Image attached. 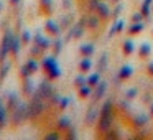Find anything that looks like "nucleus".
I'll use <instances>...</instances> for the list:
<instances>
[{
    "label": "nucleus",
    "instance_id": "obj_1",
    "mask_svg": "<svg viewBox=\"0 0 153 140\" xmlns=\"http://www.w3.org/2000/svg\"><path fill=\"white\" fill-rule=\"evenodd\" d=\"M114 120H115V115H114V102L110 99H107L105 102L100 106V115L99 120L96 124V132L97 135H105L114 125Z\"/></svg>",
    "mask_w": 153,
    "mask_h": 140
},
{
    "label": "nucleus",
    "instance_id": "obj_2",
    "mask_svg": "<svg viewBox=\"0 0 153 140\" xmlns=\"http://www.w3.org/2000/svg\"><path fill=\"white\" fill-rule=\"evenodd\" d=\"M46 107H48L46 99H43V97L35 91L33 96H31V101L28 102V114H30V119H38L40 115H43L45 110H46Z\"/></svg>",
    "mask_w": 153,
    "mask_h": 140
},
{
    "label": "nucleus",
    "instance_id": "obj_3",
    "mask_svg": "<svg viewBox=\"0 0 153 140\" xmlns=\"http://www.w3.org/2000/svg\"><path fill=\"white\" fill-rule=\"evenodd\" d=\"M41 68H43L45 71H46L48 74V79L53 81V79H58V77L61 76V69H59V64H58L56 61V56H46L43 60V63H41Z\"/></svg>",
    "mask_w": 153,
    "mask_h": 140
},
{
    "label": "nucleus",
    "instance_id": "obj_4",
    "mask_svg": "<svg viewBox=\"0 0 153 140\" xmlns=\"http://www.w3.org/2000/svg\"><path fill=\"white\" fill-rule=\"evenodd\" d=\"M27 119H30L28 104L27 102H20L13 110H12V124H13V125H22Z\"/></svg>",
    "mask_w": 153,
    "mask_h": 140
},
{
    "label": "nucleus",
    "instance_id": "obj_5",
    "mask_svg": "<svg viewBox=\"0 0 153 140\" xmlns=\"http://www.w3.org/2000/svg\"><path fill=\"white\" fill-rule=\"evenodd\" d=\"M12 36H13V30L12 28H7L2 36V41H0V61H5L10 53V43H12Z\"/></svg>",
    "mask_w": 153,
    "mask_h": 140
},
{
    "label": "nucleus",
    "instance_id": "obj_6",
    "mask_svg": "<svg viewBox=\"0 0 153 140\" xmlns=\"http://www.w3.org/2000/svg\"><path fill=\"white\" fill-rule=\"evenodd\" d=\"M99 115H100V107H97L96 102H92V106L86 110V117H84V124L87 127H92L97 124L99 120Z\"/></svg>",
    "mask_w": 153,
    "mask_h": 140
},
{
    "label": "nucleus",
    "instance_id": "obj_7",
    "mask_svg": "<svg viewBox=\"0 0 153 140\" xmlns=\"http://www.w3.org/2000/svg\"><path fill=\"white\" fill-rule=\"evenodd\" d=\"M36 92L40 94V96L43 97V99H46V101H48L54 92H56V91H54V86L50 83V79H45V81H41V83L36 86Z\"/></svg>",
    "mask_w": 153,
    "mask_h": 140
},
{
    "label": "nucleus",
    "instance_id": "obj_8",
    "mask_svg": "<svg viewBox=\"0 0 153 140\" xmlns=\"http://www.w3.org/2000/svg\"><path fill=\"white\" fill-rule=\"evenodd\" d=\"M84 20H86V28H91V30H99L102 23V18L96 12H89L87 15H84Z\"/></svg>",
    "mask_w": 153,
    "mask_h": 140
},
{
    "label": "nucleus",
    "instance_id": "obj_9",
    "mask_svg": "<svg viewBox=\"0 0 153 140\" xmlns=\"http://www.w3.org/2000/svg\"><path fill=\"white\" fill-rule=\"evenodd\" d=\"M94 12H96L102 20H109V18L112 17V10H110L109 4L104 2V0H100L99 4H97V7H96V10H94Z\"/></svg>",
    "mask_w": 153,
    "mask_h": 140
},
{
    "label": "nucleus",
    "instance_id": "obj_10",
    "mask_svg": "<svg viewBox=\"0 0 153 140\" xmlns=\"http://www.w3.org/2000/svg\"><path fill=\"white\" fill-rule=\"evenodd\" d=\"M107 87H109V84H107V81H102V79H100V83L97 84V86L94 87V91H92V94H94L92 101H94V102H97L99 99H102V97L105 96V92H107Z\"/></svg>",
    "mask_w": 153,
    "mask_h": 140
},
{
    "label": "nucleus",
    "instance_id": "obj_11",
    "mask_svg": "<svg viewBox=\"0 0 153 140\" xmlns=\"http://www.w3.org/2000/svg\"><path fill=\"white\" fill-rule=\"evenodd\" d=\"M33 43L40 45V46L43 48V50H48V48H51V46H53V41H51L50 38L43 36L40 30H38L36 33H35V36H33Z\"/></svg>",
    "mask_w": 153,
    "mask_h": 140
},
{
    "label": "nucleus",
    "instance_id": "obj_12",
    "mask_svg": "<svg viewBox=\"0 0 153 140\" xmlns=\"http://www.w3.org/2000/svg\"><path fill=\"white\" fill-rule=\"evenodd\" d=\"M45 28H46V31L50 35H53V36H58V35L61 33V30H63V28H61V25L58 23V22H54V20H46V23H45Z\"/></svg>",
    "mask_w": 153,
    "mask_h": 140
},
{
    "label": "nucleus",
    "instance_id": "obj_13",
    "mask_svg": "<svg viewBox=\"0 0 153 140\" xmlns=\"http://www.w3.org/2000/svg\"><path fill=\"white\" fill-rule=\"evenodd\" d=\"M20 102H22V99H20V96H18L17 92L10 91V92L7 94V107H8V110H10V112H12V110H13Z\"/></svg>",
    "mask_w": 153,
    "mask_h": 140
},
{
    "label": "nucleus",
    "instance_id": "obj_14",
    "mask_svg": "<svg viewBox=\"0 0 153 140\" xmlns=\"http://www.w3.org/2000/svg\"><path fill=\"white\" fill-rule=\"evenodd\" d=\"M8 124V107L5 106L4 99L0 97V129H4Z\"/></svg>",
    "mask_w": 153,
    "mask_h": 140
},
{
    "label": "nucleus",
    "instance_id": "obj_15",
    "mask_svg": "<svg viewBox=\"0 0 153 140\" xmlns=\"http://www.w3.org/2000/svg\"><path fill=\"white\" fill-rule=\"evenodd\" d=\"M20 48H22V38L13 33V36H12V43H10V53L13 54V58H17L18 54H20Z\"/></svg>",
    "mask_w": 153,
    "mask_h": 140
},
{
    "label": "nucleus",
    "instance_id": "obj_16",
    "mask_svg": "<svg viewBox=\"0 0 153 140\" xmlns=\"http://www.w3.org/2000/svg\"><path fill=\"white\" fill-rule=\"evenodd\" d=\"M132 74H133V68L130 66V64H123V66L120 68L117 76L120 77V81H128L130 77H132Z\"/></svg>",
    "mask_w": 153,
    "mask_h": 140
},
{
    "label": "nucleus",
    "instance_id": "obj_17",
    "mask_svg": "<svg viewBox=\"0 0 153 140\" xmlns=\"http://www.w3.org/2000/svg\"><path fill=\"white\" fill-rule=\"evenodd\" d=\"M148 120H150V117L146 115V114L138 112V114H135V117H133V125L138 127V129H142V127H145L146 124H148Z\"/></svg>",
    "mask_w": 153,
    "mask_h": 140
},
{
    "label": "nucleus",
    "instance_id": "obj_18",
    "mask_svg": "<svg viewBox=\"0 0 153 140\" xmlns=\"http://www.w3.org/2000/svg\"><path fill=\"white\" fill-rule=\"evenodd\" d=\"M22 89H23V94L33 96V92L36 89H35V84H33V81H31V77H23V86H22Z\"/></svg>",
    "mask_w": 153,
    "mask_h": 140
},
{
    "label": "nucleus",
    "instance_id": "obj_19",
    "mask_svg": "<svg viewBox=\"0 0 153 140\" xmlns=\"http://www.w3.org/2000/svg\"><path fill=\"white\" fill-rule=\"evenodd\" d=\"M94 51H96L94 43H82V45L79 46V53L82 54V56H92Z\"/></svg>",
    "mask_w": 153,
    "mask_h": 140
},
{
    "label": "nucleus",
    "instance_id": "obj_20",
    "mask_svg": "<svg viewBox=\"0 0 153 140\" xmlns=\"http://www.w3.org/2000/svg\"><path fill=\"white\" fill-rule=\"evenodd\" d=\"M107 66H109V53H102L99 58V61H97V71H99V73H104V71L107 69Z\"/></svg>",
    "mask_w": 153,
    "mask_h": 140
},
{
    "label": "nucleus",
    "instance_id": "obj_21",
    "mask_svg": "<svg viewBox=\"0 0 153 140\" xmlns=\"http://www.w3.org/2000/svg\"><path fill=\"white\" fill-rule=\"evenodd\" d=\"M69 127H71V119L68 115L58 119V130H59V132H66Z\"/></svg>",
    "mask_w": 153,
    "mask_h": 140
},
{
    "label": "nucleus",
    "instance_id": "obj_22",
    "mask_svg": "<svg viewBox=\"0 0 153 140\" xmlns=\"http://www.w3.org/2000/svg\"><path fill=\"white\" fill-rule=\"evenodd\" d=\"M40 8L43 13H53V0H40Z\"/></svg>",
    "mask_w": 153,
    "mask_h": 140
},
{
    "label": "nucleus",
    "instance_id": "obj_23",
    "mask_svg": "<svg viewBox=\"0 0 153 140\" xmlns=\"http://www.w3.org/2000/svg\"><path fill=\"white\" fill-rule=\"evenodd\" d=\"M138 54H140V58H146V56H150L152 54V45L150 43H142L138 46Z\"/></svg>",
    "mask_w": 153,
    "mask_h": 140
},
{
    "label": "nucleus",
    "instance_id": "obj_24",
    "mask_svg": "<svg viewBox=\"0 0 153 140\" xmlns=\"http://www.w3.org/2000/svg\"><path fill=\"white\" fill-rule=\"evenodd\" d=\"M152 5H153V0H143L140 12L143 13V17H145V18H148L150 13H152Z\"/></svg>",
    "mask_w": 153,
    "mask_h": 140
},
{
    "label": "nucleus",
    "instance_id": "obj_25",
    "mask_svg": "<svg viewBox=\"0 0 153 140\" xmlns=\"http://www.w3.org/2000/svg\"><path fill=\"white\" fill-rule=\"evenodd\" d=\"M92 91H94L92 86H89V84H84V86L79 87V97H81V99H87V97H91Z\"/></svg>",
    "mask_w": 153,
    "mask_h": 140
},
{
    "label": "nucleus",
    "instance_id": "obj_26",
    "mask_svg": "<svg viewBox=\"0 0 153 140\" xmlns=\"http://www.w3.org/2000/svg\"><path fill=\"white\" fill-rule=\"evenodd\" d=\"M91 68H92L91 56H84L82 60H81V63H79V69L82 71V73H87V71H91Z\"/></svg>",
    "mask_w": 153,
    "mask_h": 140
},
{
    "label": "nucleus",
    "instance_id": "obj_27",
    "mask_svg": "<svg viewBox=\"0 0 153 140\" xmlns=\"http://www.w3.org/2000/svg\"><path fill=\"white\" fill-rule=\"evenodd\" d=\"M133 50H135V45H133L132 40H125V41H123L122 51H123V54H125V56H130V54L133 53Z\"/></svg>",
    "mask_w": 153,
    "mask_h": 140
},
{
    "label": "nucleus",
    "instance_id": "obj_28",
    "mask_svg": "<svg viewBox=\"0 0 153 140\" xmlns=\"http://www.w3.org/2000/svg\"><path fill=\"white\" fill-rule=\"evenodd\" d=\"M143 31V22H133L132 27L128 28V35H138Z\"/></svg>",
    "mask_w": 153,
    "mask_h": 140
},
{
    "label": "nucleus",
    "instance_id": "obj_29",
    "mask_svg": "<svg viewBox=\"0 0 153 140\" xmlns=\"http://www.w3.org/2000/svg\"><path fill=\"white\" fill-rule=\"evenodd\" d=\"M73 20H74V17L71 13H68V15H64L63 18H61V22H59V25H61V28L63 30H66V28H69V27H73Z\"/></svg>",
    "mask_w": 153,
    "mask_h": 140
},
{
    "label": "nucleus",
    "instance_id": "obj_30",
    "mask_svg": "<svg viewBox=\"0 0 153 140\" xmlns=\"http://www.w3.org/2000/svg\"><path fill=\"white\" fill-rule=\"evenodd\" d=\"M25 66L28 68V69L31 71V74L33 73H36L38 69H40V63H38L35 58H30V60H27V63H25Z\"/></svg>",
    "mask_w": 153,
    "mask_h": 140
},
{
    "label": "nucleus",
    "instance_id": "obj_31",
    "mask_svg": "<svg viewBox=\"0 0 153 140\" xmlns=\"http://www.w3.org/2000/svg\"><path fill=\"white\" fill-rule=\"evenodd\" d=\"M99 83H100V73H99V71H97V73H92L89 77H87V84L92 86V87H96Z\"/></svg>",
    "mask_w": 153,
    "mask_h": 140
},
{
    "label": "nucleus",
    "instance_id": "obj_32",
    "mask_svg": "<svg viewBox=\"0 0 153 140\" xmlns=\"http://www.w3.org/2000/svg\"><path fill=\"white\" fill-rule=\"evenodd\" d=\"M8 71H10V63H8V61H5V63L2 64V68H0V84H2V81L7 77Z\"/></svg>",
    "mask_w": 153,
    "mask_h": 140
},
{
    "label": "nucleus",
    "instance_id": "obj_33",
    "mask_svg": "<svg viewBox=\"0 0 153 140\" xmlns=\"http://www.w3.org/2000/svg\"><path fill=\"white\" fill-rule=\"evenodd\" d=\"M20 38H22V43H23V45H28V43L33 41V36H31V31L30 30H23V31H22V35H20Z\"/></svg>",
    "mask_w": 153,
    "mask_h": 140
},
{
    "label": "nucleus",
    "instance_id": "obj_34",
    "mask_svg": "<svg viewBox=\"0 0 153 140\" xmlns=\"http://www.w3.org/2000/svg\"><path fill=\"white\" fill-rule=\"evenodd\" d=\"M63 45H64V41L59 40V38L53 41V54H54V56H58V54L61 53V50H63Z\"/></svg>",
    "mask_w": 153,
    "mask_h": 140
},
{
    "label": "nucleus",
    "instance_id": "obj_35",
    "mask_svg": "<svg viewBox=\"0 0 153 140\" xmlns=\"http://www.w3.org/2000/svg\"><path fill=\"white\" fill-rule=\"evenodd\" d=\"M137 96H138V89H137V87H130V89L125 91V99H127V101L135 99Z\"/></svg>",
    "mask_w": 153,
    "mask_h": 140
},
{
    "label": "nucleus",
    "instance_id": "obj_36",
    "mask_svg": "<svg viewBox=\"0 0 153 140\" xmlns=\"http://www.w3.org/2000/svg\"><path fill=\"white\" fill-rule=\"evenodd\" d=\"M84 84H87V77L82 76V74H79V76H76V79H74V86L79 89L81 86H84Z\"/></svg>",
    "mask_w": 153,
    "mask_h": 140
},
{
    "label": "nucleus",
    "instance_id": "obj_37",
    "mask_svg": "<svg viewBox=\"0 0 153 140\" xmlns=\"http://www.w3.org/2000/svg\"><path fill=\"white\" fill-rule=\"evenodd\" d=\"M43 51H45V50H43V48L40 46V45H36V43H35L33 46H31L30 53L33 54V56H41V54H43Z\"/></svg>",
    "mask_w": 153,
    "mask_h": 140
},
{
    "label": "nucleus",
    "instance_id": "obj_38",
    "mask_svg": "<svg viewBox=\"0 0 153 140\" xmlns=\"http://www.w3.org/2000/svg\"><path fill=\"white\" fill-rule=\"evenodd\" d=\"M69 104H71L69 97H61V101H59V104H58V106H59L61 110H64V109H68V106H69Z\"/></svg>",
    "mask_w": 153,
    "mask_h": 140
},
{
    "label": "nucleus",
    "instance_id": "obj_39",
    "mask_svg": "<svg viewBox=\"0 0 153 140\" xmlns=\"http://www.w3.org/2000/svg\"><path fill=\"white\" fill-rule=\"evenodd\" d=\"M99 2H100V0H87V4H86V5H87V10H89V12H94Z\"/></svg>",
    "mask_w": 153,
    "mask_h": 140
},
{
    "label": "nucleus",
    "instance_id": "obj_40",
    "mask_svg": "<svg viewBox=\"0 0 153 140\" xmlns=\"http://www.w3.org/2000/svg\"><path fill=\"white\" fill-rule=\"evenodd\" d=\"M59 130H56V132H50L48 135H45V139L46 140H59Z\"/></svg>",
    "mask_w": 153,
    "mask_h": 140
},
{
    "label": "nucleus",
    "instance_id": "obj_41",
    "mask_svg": "<svg viewBox=\"0 0 153 140\" xmlns=\"http://www.w3.org/2000/svg\"><path fill=\"white\" fill-rule=\"evenodd\" d=\"M123 10V5L122 4H117V7L112 10V18H119V15H120V12Z\"/></svg>",
    "mask_w": 153,
    "mask_h": 140
},
{
    "label": "nucleus",
    "instance_id": "obj_42",
    "mask_svg": "<svg viewBox=\"0 0 153 140\" xmlns=\"http://www.w3.org/2000/svg\"><path fill=\"white\" fill-rule=\"evenodd\" d=\"M66 139L68 140H71V139H77V135H76V129H74V127H69V129L66 130Z\"/></svg>",
    "mask_w": 153,
    "mask_h": 140
},
{
    "label": "nucleus",
    "instance_id": "obj_43",
    "mask_svg": "<svg viewBox=\"0 0 153 140\" xmlns=\"http://www.w3.org/2000/svg\"><path fill=\"white\" fill-rule=\"evenodd\" d=\"M20 76H22V77H30V76H31V71L28 69V68L25 66V64L20 68Z\"/></svg>",
    "mask_w": 153,
    "mask_h": 140
},
{
    "label": "nucleus",
    "instance_id": "obj_44",
    "mask_svg": "<svg viewBox=\"0 0 153 140\" xmlns=\"http://www.w3.org/2000/svg\"><path fill=\"white\" fill-rule=\"evenodd\" d=\"M104 137H105V139H119L120 135H119V132H117V130H112V129H110Z\"/></svg>",
    "mask_w": 153,
    "mask_h": 140
},
{
    "label": "nucleus",
    "instance_id": "obj_45",
    "mask_svg": "<svg viewBox=\"0 0 153 140\" xmlns=\"http://www.w3.org/2000/svg\"><path fill=\"white\" fill-rule=\"evenodd\" d=\"M143 13L142 12H135V13L132 15V22H143Z\"/></svg>",
    "mask_w": 153,
    "mask_h": 140
},
{
    "label": "nucleus",
    "instance_id": "obj_46",
    "mask_svg": "<svg viewBox=\"0 0 153 140\" xmlns=\"http://www.w3.org/2000/svg\"><path fill=\"white\" fill-rule=\"evenodd\" d=\"M120 109H123V110H128V109H130L128 102H127V101H122V102H120Z\"/></svg>",
    "mask_w": 153,
    "mask_h": 140
},
{
    "label": "nucleus",
    "instance_id": "obj_47",
    "mask_svg": "<svg viewBox=\"0 0 153 140\" xmlns=\"http://www.w3.org/2000/svg\"><path fill=\"white\" fill-rule=\"evenodd\" d=\"M146 71H148V74L153 77V61H152V63H148V66H146Z\"/></svg>",
    "mask_w": 153,
    "mask_h": 140
},
{
    "label": "nucleus",
    "instance_id": "obj_48",
    "mask_svg": "<svg viewBox=\"0 0 153 140\" xmlns=\"http://www.w3.org/2000/svg\"><path fill=\"white\" fill-rule=\"evenodd\" d=\"M63 7H64V8H71V7H73L71 0H63Z\"/></svg>",
    "mask_w": 153,
    "mask_h": 140
},
{
    "label": "nucleus",
    "instance_id": "obj_49",
    "mask_svg": "<svg viewBox=\"0 0 153 140\" xmlns=\"http://www.w3.org/2000/svg\"><path fill=\"white\" fill-rule=\"evenodd\" d=\"M10 4H12V7H18L20 5V0H10Z\"/></svg>",
    "mask_w": 153,
    "mask_h": 140
},
{
    "label": "nucleus",
    "instance_id": "obj_50",
    "mask_svg": "<svg viewBox=\"0 0 153 140\" xmlns=\"http://www.w3.org/2000/svg\"><path fill=\"white\" fill-rule=\"evenodd\" d=\"M150 115H152V117H153V102H152V104H150Z\"/></svg>",
    "mask_w": 153,
    "mask_h": 140
},
{
    "label": "nucleus",
    "instance_id": "obj_51",
    "mask_svg": "<svg viewBox=\"0 0 153 140\" xmlns=\"http://www.w3.org/2000/svg\"><path fill=\"white\" fill-rule=\"evenodd\" d=\"M110 2H112L114 5H117V4H120V2H122V0H110Z\"/></svg>",
    "mask_w": 153,
    "mask_h": 140
},
{
    "label": "nucleus",
    "instance_id": "obj_52",
    "mask_svg": "<svg viewBox=\"0 0 153 140\" xmlns=\"http://www.w3.org/2000/svg\"><path fill=\"white\" fill-rule=\"evenodd\" d=\"M2 8H4V4H2V0H0V10H2Z\"/></svg>",
    "mask_w": 153,
    "mask_h": 140
}]
</instances>
